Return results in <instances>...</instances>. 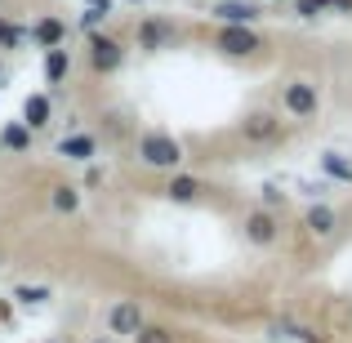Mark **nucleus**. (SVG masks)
<instances>
[{"label": "nucleus", "instance_id": "obj_5", "mask_svg": "<svg viewBox=\"0 0 352 343\" xmlns=\"http://www.w3.org/2000/svg\"><path fill=\"white\" fill-rule=\"evenodd\" d=\"M120 63H125V45H120L116 36L89 32V67H94L98 76H112V71H120Z\"/></svg>", "mask_w": 352, "mask_h": 343}, {"label": "nucleus", "instance_id": "obj_8", "mask_svg": "<svg viewBox=\"0 0 352 343\" xmlns=\"http://www.w3.org/2000/svg\"><path fill=\"white\" fill-rule=\"evenodd\" d=\"M210 18H214V23H232V27H254L258 18H263V9H258L254 0H214V5H210Z\"/></svg>", "mask_w": 352, "mask_h": 343}, {"label": "nucleus", "instance_id": "obj_24", "mask_svg": "<svg viewBox=\"0 0 352 343\" xmlns=\"http://www.w3.org/2000/svg\"><path fill=\"white\" fill-rule=\"evenodd\" d=\"M85 5H89V9H107V14H112V9H116V0H85Z\"/></svg>", "mask_w": 352, "mask_h": 343}, {"label": "nucleus", "instance_id": "obj_27", "mask_svg": "<svg viewBox=\"0 0 352 343\" xmlns=\"http://www.w3.org/2000/svg\"><path fill=\"white\" fill-rule=\"evenodd\" d=\"M0 263H5V254H0Z\"/></svg>", "mask_w": 352, "mask_h": 343}, {"label": "nucleus", "instance_id": "obj_29", "mask_svg": "<svg viewBox=\"0 0 352 343\" xmlns=\"http://www.w3.org/2000/svg\"><path fill=\"white\" fill-rule=\"evenodd\" d=\"M0 152H5V147H0Z\"/></svg>", "mask_w": 352, "mask_h": 343}, {"label": "nucleus", "instance_id": "obj_6", "mask_svg": "<svg viewBox=\"0 0 352 343\" xmlns=\"http://www.w3.org/2000/svg\"><path fill=\"white\" fill-rule=\"evenodd\" d=\"M241 232H245V241L250 245H258V250H267V245H276V236H281V219L272 214V210H245V219H241Z\"/></svg>", "mask_w": 352, "mask_h": 343}, {"label": "nucleus", "instance_id": "obj_22", "mask_svg": "<svg viewBox=\"0 0 352 343\" xmlns=\"http://www.w3.org/2000/svg\"><path fill=\"white\" fill-rule=\"evenodd\" d=\"M107 18H112L107 9H89V5H85V9H80V32H98Z\"/></svg>", "mask_w": 352, "mask_h": 343}, {"label": "nucleus", "instance_id": "obj_3", "mask_svg": "<svg viewBox=\"0 0 352 343\" xmlns=\"http://www.w3.org/2000/svg\"><path fill=\"white\" fill-rule=\"evenodd\" d=\"M236 129H241V138H245L250 147H272V143H281V138H285L281 116H276V112H263V107H258V112H245Z\"/></svg>", "mask_w": 352, "mask_h": 343}, {"label": "nucleus", "instance_id": "obj_1", "mask_svg": "<svg viewBox=\"0 0 352 343\" xmlns=\"http://www.w3.org/2000/svg\"><path fill=\"white\" fill-rule=\"evenodd\" d=\"M134 156H138V165H147V170H165V174H174V170H183V143L174 134H165V129H143V134L134 138Z\"/></svg>", "mask_w": 352, "mask_h": 343}, {"label": "nucleus", "instance_id": "obj_14", "mask_svg": "<svg viewBox=\"0 0 352 343\" xmlns=\"http://www.w3.org/2000/svg\"><path fill=\"white\" fill-rule=\"evenodd\" d=\"M67 71H72L67 45H54V49H45V80H50V85H63V80H67Z\"/></svg>", "mask_w": 352, "mask_h": 343}, {"label": "nucleus", "instance_id": "obj_17", "mask_svg": "<svg viewBox=\"0 0 352 343\" xmlns=\"http://www.w3.org/2000/svg\"><path fill=\"white\" fill-rule=\"evenodd\" d=\"M0 147H5V152H27V147H32V129H27L23 120L5 125L0 129Z\"/></svg>", "mask_w": 352, "mask_h": 343}, {"label": "nucleus", "instance_id": "obj_21", "mask_svg": "<svg viewBox=\"0 0 352 343\" xmlns=\"http://www.w3.org/2000/svg\"><path fill=\"white\" fill-rule=\"evenodd\" d=\"M129 343H174V330H165V326H143Z\"/></svg>", "mask_w": 352, "mask_h": 343}, {"label": "nucleus", "instance_id": "obj_19", "mask_svg": "<svg viewBox=\"0 0 352 343\" xmlns=\"http://www.w3.org/2000/svg\"><path fill=\"white\" fill-rule=\"evenodd\" d=\"M23 41H27V27H14V23L0 18V49H18Z\"/></svg>", "mask_w": 352, "mask_h": 343}, {"label": "nucleus", "instance_id": "obj_9", "mask_svg": "<svg viewBox=\"0 0 352 343\" xmlns=\"http://www.w3.org/2000/svg\"><path fill=\"white\" fill-rule=\"evenodd\" d=\"M170 41H174V23H170V18H156V14H147L143 23H138V49H143V54H156V49H165Z\"/></svg>", "mask_w": 352, "mask_h": 343}, {"label": "nucleus", "instance_id": "obj_2", "mask_svg": "<svg viewBox=\"0 0 352 343\" xmlns=\"http://www.w3.org/2000/svg\"><path fill=\"white\" fill-rule=\"evenodd\" d=\"M214 49L228 54V58H254L258 49H263V36H258V27H232V23H219L214 32Z\"/></svg>", "mask_w": 352, "mask_h": 343}, {"label": "nucleus", "instance_id": "obj_28", "mask_svg": "<svg viewBox=\"0 0 352 343\" xmlns=\"http://www.w3.org/2000/svg\"><path fill=\"white\" fill-rule=\"evenodd\" d=\"M0 76H5V67H0Z\"/></svg>", "mask_w": 352, "mask_h": 343}, {"label": "nucleus", "instance_id": "obj_7", "mask_svg": "<svg viewBox=\"0 0 352 343\" xmlns=\"http://www.w3.org/2000/svg\"><path fill=\"white\" fill-rule=\"evenodd\" d=\"M143 326H147V317H143V303L138 299H116L112 308H107V330H112V335L134 339Z\"/></svg>", "mask_w": 352, "mask_h": 343}, {"label": "nucleus", "instance_id": "obj_16", "mask_svg": "<svg viewBox=\"0 0 352 343\" xmlns=\"http://www.w3.org/2000/svg\"><path fill=\"white\" fill-rule=\"evenodd\" d=\"M50 206L58 210V214H76V210H80V188H72V183L50 188Z\"/></svg>", "mask_w": 352, "mask_h": 343}, {"label": "nucleus", "instance_id": "obj_15", "mask_svg": "<svg viewBox=\"0 0 352 343\" xmlns=\"http://www.w3.org/2000/svg\"><path fill=\"white\" fill-rule=\"evenodd\" d=\"M94 152H98L94 134H67L58 143V156H67V161H94Z\"/></svg>", "mask_w": 352, "mask_h": 343}, {"label": "nucleus", "instance_id": "obj_23", "mask_svg": "<svg viewBox=\"0 0 352 343\" xmlns=\"http://www.w3.org/2000/svg\"><path fill=\"white\" fill-rule=\"evenodd\" d=\"M258 197H263V210H276V206H285V192L276 188V183H263V188H258Z\"/></svg>", "mask_w": 352, "mask_h": 343}, {"label": "nucleus", "instance_id": "obj_20", "mask_svg": "<svg viewBox=\"0 0 352 343\" xmlns=\"http://www.w3.org/2000/svg\"><path fill=\"white\" fill-rule=\"evenodd\" d=\"M14 299L23 303V308H32V303H45V299H50V285H18Z\"/></svg>", "mask_w": 352, "mask_h": 343}, {"label": "nucleus", "instance_id": "obj_11", "mask_svg": "<svg viewBox=\"0 0 352 343\" xmlns=\"http://www.w3.org/2000/svg\"><path fill=\"white\" fill-rule=\"evenodd\" d=\"M27 36H32V45H41V49H54V45H67V23L50 14L36 27H27Z\"/></svg>", "mask_w": 352, "mask_h": 343}, {"label": "nucleus", "instance_id": "obj_25", "mask_svg": "<svg viewBox=\"0 0 352 343\" xmlns=\"http://www.w3.org/2000/svg\"><path fill=\"white\" fill-rule=\"evenodd\" d=\"M94 343H112V339H94Z\"/></svg>", "mask_w": 352, "mask_h": 343}, {"label": "nucleus", "instance_id": "obj_18", "mask_svg": "<svg viewBox=\"0 0 352 343\" xmlns=\"http://www.w3.org/2000/svg\"><path fill=\"white\" fill-rule=\"evenodd\" d=\"M321 170H326L335 183H352V161H344L339 152H321Z\"/></svg>", "mask_w": 352, "mask_h": 343}, {"label": "nucleus", "instance_id": "obj_10", "mask_svg": "<svg viewBox=\"0 0 352 343\" xmlns=\"http://www.w3.org/2000/svg\"><path fill=\"white\" fill-rule=\"evenodd\" d=\"M201 192H206V183L197 179V174H170V183H165V197L174 201V206H192V201H201Z\"/></svg>", "mask_w": 352, "mask_h": 343}, {"label": "nucleus", "instance_id": "obj_13", "mask_svg": "<svg viewBox=\"0 0 352 343\" xmlns=\"http://www.w3.org/2000/svg\"><path fill=\"white\" fill-rule=\"evenodd\" d=\"M50 120H54V103H50V94H32V98L23 103V125L32 129V134H41Z\"/></svg>", "mask_w": 352, "mask_h": 343}, {"label": "nucleus", "instance_id": "obj_12", "mask_svg": "<svg viewBox=\"0 0 352 343\" xmlns=\"http://www.w3.org/2000/svg\"><path fill=\"white\" fill-rule=\"evenodd\" d=\"M303 228H308V236H335L339 214L326 206V201H317V206H308V210H303Z\"/></svg>", "mask_w": 352, "mask_h": 343}, {"label": "nucleus", "instance_id": "obj_26", "mask_svg": "<svg viewBox=\"0 0 352 343\" xmlns=\"http://www.w3.org/2000/svg\"><path fill=\"white\" fill-rule=\"evenodd\" d=\"M129 5H143V0H129Z\"/></svg>", "mask_w": 352, "mask_h": 343}, {"label": "nucleus", "instance_id": "obj_4", "mask_svg": "<svg viewBox=\"0 0 352 343\" xmlns=\"http://www.w3.org/2000/svg\"><path fill=\"white\" fill-rule=\"evenodd\" d=\"M281 112L294 116V120H308L321 112V89L312 85V80H290V85H281Z\"/></svg>", "mask_w": 352, "mask_h": 343}]
</instances>
